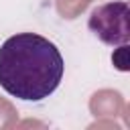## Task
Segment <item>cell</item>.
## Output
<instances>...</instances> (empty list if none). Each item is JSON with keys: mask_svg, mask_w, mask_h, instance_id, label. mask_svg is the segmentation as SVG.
<instances>
[{"mask_svg": "<svg viewBox=\"0 0 130 130\" xmlns=\"http://www.w3.org/2000/svg\"><path fill=\"white\" fill-rule=\"evenodd\" d=\"M65 61L49 39L16 32L0 45V87L22 102H43L61 83Z\"/></svg>", "mask_w": 130, "mask_h": 130, "instance_id": "6da1fadb", "label": "cell"}, {"mask_svg": "<svg viewBox=\"0 0 130 130\" xmlns=\"http://www.w3.org/2000/svg\"><path fill=\"white\" fill-rule=\"evenodd\" d=\"M130 6L126 0H114L100 4L91 10L87 26L89 30L110 47L128 45L130 41Z\"/></svg>", "mask_w": 130, "mask_h": 130, "instance_id": "7a4b0ae2", "label": "cell"}]
</instances>
